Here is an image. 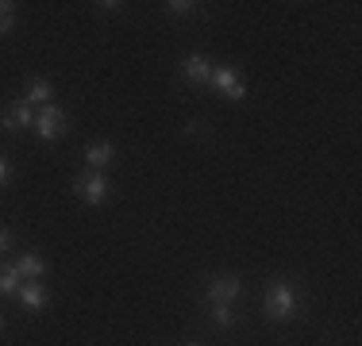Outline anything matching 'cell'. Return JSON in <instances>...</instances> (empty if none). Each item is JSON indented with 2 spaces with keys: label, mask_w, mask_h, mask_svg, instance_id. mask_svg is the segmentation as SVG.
Wrapping results in <instances>:
<instances>
[{
  "label": "cell",
  "mask_w": 362,
  "mask_h": 346,
  "mask_svg": "<svg viewBox=\"0 0 362 346\" xmlns=\"http://www.w3.org/2000/svg\"><path fill=\"white\" fill-rule=\"evenodd\" d=\"M262 308H266V316H270V319H278V323H286V319H293L297 297H293V289H289V281H286V277H274V281L266 285Z\"/></svg>",
  "instance_id": "1"
},
{
  "label": "cell",
  "mask_w": 362,
  "mask_h": 346,
  "mask_svg": "<svg viewBox=\"0 0 362 346\" xmlns=\"http://www.w3.org/2000/svg\"><path fill=\"white\" fill-rule=\"evenodd\" d=\"M74 193H77V201L81 204H105V196H108V181H105V173H97V169H89V173H81V177L74 181Z\"/></svg>",
  "instance_id": "2"
},
{
  "label": "cell",
  "mask_w": 362,
  "mask_h": 346,
  "mask_svg": "<svg viewBox=\"0 0 362 346\" xmlns=\"http://www.w3.org/2000/svg\"><path fill=\"white\" fill-rule=\"evenodd\" d=\"M35 135L42 143H54V138L66 135V112L54 108V104H47V108L35 112Z\"/></svg>",
  "instance_id": "3"
},
{
  "label": "cell",
  "mask_w": 362,
  "mask_h": 346,
  "mask_svg": "<svg viewBox=\"0 0 362 346\" xmlns=\"http://www.w3.org/2000/svg\"><path fill=\"white\" fill-rule=\"evenodd\" d=\"M209 85H216L228 100H243L247 97V85L239 81V69L235 66H216V69H212V81Z\"/></svg>",
  "instance_id": "4"
},
{
  "label": "cell",
  "mask_w": 362,
  "mask_h": 346,
  "mask_svg": "<svg viewBox=\"0 0 362 346\" xmlns=\"http://www.w3.org/2000/svg\"><path fill=\"white\" fill-rule=\"evenodd\" d=\"M243 292V281H239L235 273H223V277H212L209 281V304H228Z\"/></svg>",
  "instance_id": "5"
},
{
  "label": "cell",
  "mask_w": 362,
  "mask_h": 346,
  "mask_svg": "<svg viewBox=\"0 0 362 346\" xmlns=\"http://www.w3.org/2000/svg\"><path fill=\"white\" fill-rule=\"evenodd\" d=\"M212 66L204 54H189V58H181V73H185V81H197V85H209L212 81Z\"/></svg>",
  "instance_id": "6"
},
{
  "label": "cell",
  "mask_w": 362,
  "mask_h": 346,
  "mask_svg": "<svg viewBox=\"0 0 362 346\" xmlns=\"http://www.w3.org/2000/svg\"><path fill=\"white\" fill-rule=\"evenodd\" d=\"M50 97H54V89H50V81H42V77H31V81L23 85V104H28L31 112L47 108Z\"/></svg>",
  "instance_id": "7"
},
{
  "label": "cell",
  "mask_w": 362,
  "mask_h": 346,
  "mask_svg": "<svg viewBox=\"0 0 362 346\" xmlns=\"http://www.w3.org/2000/svg\"><path fill=\"white\" fill-rule=\"evenodd\" d=\"M31 124H35V112H31L23 100H16L12 108L4 112V119H0V127H4V131H23V127H31Z\"/></svg>",
  "instance_id": "8"
},
{
  "label": "cell",
  "mask_w": 362,
  "mask_h": 346,
  "mask_svg": "<svg viewBox=\"0 0 362 346\" xmlns=\"http://www.w3.org/2000/svg\"><path fill=\"white\" fill-rule=\"evenodd\" d=\"M16 300H20L28 311H39L42 304H47V285L42 281H23L20 292H16Z\"/></svg>",
  "instance_id": "9"
},
{
  "label": "cell",
  "mask_w": 362,
  "mask_h": 346,
  "mask_svg": "<svg viewBox=\"0 0 362 346\" xmlns=\"http://www.w3.org/2000/svg\"><path fill=\"white\" fill-rule=\"evenodd\" d=\"M16 273H20V281H42V273H47V262H42L35 250H28V254L16 262Z\"/></svg>",
  "instance_id": "10"
},
{
  "label": "cell",
  "mask_w": 362,
  "mask_h": 346,
  "mask_svg": "<svg viewBox=\"0 0 362 346\" xmlns=\"http://www.w3.org/2000/svg\"><path fill=\"white\" fill-rule=\"evenodd\" d=\"M116 158V150H112V143H89L85 146V162H89V169H105L108 162Z\"/></svg>",
  "instance_id": "11"
},
{
  "label": "cell",
  "mask_w": 362,
  "mask_h": 346,
  "mask_svg": "<svg viewBox=\"0 0 362 346\" xmlns=\"http://www.w3.org/2000/svg\"><path fill=\"white\" fill-rule=\"evenodd\" d=\"M20 273H16V266H8V262H0V292H4V297H16V292H20Z\"/></svg>",
  "instance_id": "12"
},
{
  "label": "cell",
  "mask_w": 362,
  "mask_h": 346,
  "mask_svg": "<svg viewBox=\"0 0 362 346\" xmlns=\"http://www.w3.org/2000/svg\"><path fill=\"white\" fill-rule=\"evenodd\" d=\"M209 308H212V319H216L223 331H228V327H235V311H231L228 304H209Z\"/></svg>",
  "instance_id": "13"
},
{
  "label": "cell",
  "mask_w": 362,
  "mask_h": 346,
  "mask_svg": "<svg viewBox=\"0 0 362 346\" xmlns=\"http://www.w3.org/2000/svg\"><path fill=\"white\" fill-rule=\"evenodd\" d=\"M166 12H170V16H193V12H197V4H193V0H170Z\"/></svg>",
  "instance_id": "14"
},
{
  "label": "cell",
  "mask_w": 362,
  "mask_h": 346,
  "mask_svg": "<svg viewBox=\"0 0 362 346\" xmlns=\"http://www.w3.org/2000/svg\"><path fill=\"white\" fill-rule=\"evenodd\" d=\"M16 20V4H8V0H0V35H4L8 28H12Z\"/></svg>",
  "instance_id": "15"
},
{
  "label": "cell",
  "mask_w": 362,
  "mask_h": 346,
  "mask_svg": "<svg viewBox=\"0 0 362 346\" xmlns=\"http://www.w3.org/2000/svg\"><path fill=\"white\" fill-rule=\"evenodd\" d=\"M8 250H12V231L0 227V254H8Z\"/></svg>",
  "instance_id": "16"
},
{
  "label": "cell",
  "mask_w": 362,
  "mask_h": 346,
  "mask_svg": "<svg viewBox=\"0 0 362 346\" xmlns=\"http://www.w3.org/2000/svg\"><path fill=\"white\" fill-rule=\"evenodd\" d=\"M8 173H12V166H8V158H0V185L8 181Z\"/></svg>",
  "instance_id": "17"
},
{
  "label": "cell",
  "mask_w": 362,
  "mask_h": 346,
  "mask_svg": "<svg viewBox=\"0 0 362 346\" xmlns=\"http://www.w3.org/2000/svg\"><path fill=\"white\" fill-rule=\"evenodd\" d=\"M185 346H204V342H185Z\"/></svg>",
  "instance_id": "18"
},
{
  "label": "cell",
  "mask_w": 362,
  "mask_h": 346,
  "mask_svg": "<svg viewBox=\"0 0 362 346\" xmlns=\"http://www.w3.org/2000/svg\"><path fill=\"white\" fill-rule=\"evenodd\" d=\"M0 327H4V316H0Z\"/></svg>",
  "instance_id": "19"
}]
</instances>
